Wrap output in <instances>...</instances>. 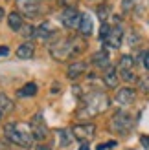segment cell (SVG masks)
Instances as JSON below:
<instances>
[{"label":"cell","mask_w":149,"mask_h":150,"mask_svg":"<svg viewBox=\"0 0 149 150\" xmlns=\"http://www.w3.org/2000/svg\"><path fill=\"white\" fill-rule=\"evenodd\" d=\"M85 50V42L79 37H70V39H59L50 46V53L57 61H68V59L79 55Z\"/></svg>","instance_id":"1"},{"label":"cell","mask_w":149,"mask_h":150,"mask_svg":"<svg viewBox=\"0 0 149 150\" xmlns=\"http://www.w3.org/2000/svg\"><path fill=\"white\" fill-rule=\"evenodd\" d=\"M109 97L103 93V92H92L85 97V104L83 108L79 110V115L81 117H92V115H98L101 114L103 110H107L109 106Z\"/></svg>","instance_id":"2"},{"label":"cell","mask_w":149,"mask_h":150,"mask_svg":"<svg viewBox=\"0 0 149 150\" xmlns=\"http://www.w3.org/2000/svg\"><path fill=\"white\" fill-rule=\"evenodd\" d=\"M4 136L9 139L11 143L19 145V146H24V148H28L29 145L33 143V136H29V134H28L24 128H22V126L15 125V123L6 125V128H4Z\"/></svg>","instance_id":"3"},{"label":"cell","mask_w":149,"mask_h":150,"mask_svg":"<svg viewBox=\"0 0 149 150\" xmlns=\"http://www.w3.org/2000/svg\"><path fill=\"white\" fill-rule=\"evenodd\" d=\"M131 125H133V119H131L129 114H125V112H118V114L112 117V128L116 132H120V134L129 132Z\"/></svg>","instance_id":"4"},{"label":"cell","mask_w":149,"mask_h":150,"mask_svg":"<svg viewBox=\"0 0 149 150\" xmlns=\"http://www.w3.org/2000/svg\"><path fill=\"white\" fill-rule=\"evenodd\" d=\"M61 22L66 28H79L81 15L77 13L76 7H64V11L61 13Z\"/></svg>","instance_id":"5"},{"label":"cell","mask_w":149,"mask_h":150,"mask_svg":"<svg viewBox=\"0 0 149 150\" xmlns=\"http://www.w3.org/2000/svg\"><path fill=\"white\" fill-rule=\"evenodd\" d=\"M17 4L20 13L26 15V17H37L41 13V4L37 0H17Z\"/></svg>","instance_id":"6"},{"label":"cell","mask_w":149,"mask_h":150,"mask_svg":"<svg viewBox=\"0 0 149 150\" xmlns=\"http://www.w3.org/2000/svg\"><path fill=\"white\" fill-rule=\"evenodd\" d=\"M72 134H74L77 139H81V141L92 139L94 134H96V126L90 125V123H87V125H76V126L72 128Z\"/></svg>","instance_id":"7"},{"label":"cell","mask_w":149,"mask_h":150,"mask_svg":"<svg viewBox=\"0 0 149 150\" xmlns=\"http://www.w3.org/2000/svg\"><path fill=\"white\" fill-rule=\"evenodd\" d=\"M122 39H123V31H122L120 26H116V28H110V31H109V35L105 37L103 42H105L109 48H120Z\"/></svg>","instance_id":"8"},{"label":"cell","mask_w":149,"mask_h":150,"mask_svg":"<svg viewBox=\"0 0 149 150\" xmlns=\"http://www.w3.org/2000/svg\"><path fill=\"white\" fill-rule=\"evenodd\" d=\"M135 90L133 88H122V90H118V93H116V101L120 103V104H131L133 101H135Z\"/></svg>","instance_id":"9"},{"label":"cell","mask_w":149,"mask_h":150,"mask_svg":"<svg viewBox=\"0 0 149 150\" xmlns=\"http://www.w3.org/2000/svg\"><path fill=\"white\" fill-rule=\"evenodd\" d=\"M92 29H94V24H92L90 15L83 13V15H81V22H79V33L83 35V37H88V35L92 33Z\"/></svg>","instance_id":"10"},{"label":"cell","mask_w":149,"mask_h":150,"mask_svg":"<svg viewBox=\"0 0 149 150\" xmlns=\"http://www.w3.org/2000/svg\"><path fill=\"white\" fill-rule=\"evenodd\" d=\"M54 33H55V29L52 28L50 22H42L39 28H35V37H39V39H42V40L50 39V37L54 35Z\"/></svg>","instance_id":"11"},{"label":"cell","mask_w":149,"mask_h":150,"mask_svg":"<svg viewBox=\"0 0 149 150\" xmlns=\"http://www.w3.org/2000/svg\"><path fill=\"white\" fill-rule=\"evenodd\" d=\"M109 62H110V59H109V53H107L105 50L96 51V53L92 55V64L98 66V68H107Z\"/></svg>","instance_id":"12"},{"label":"cell","mask_w":149,"mask_h":150,"mask_svg":"<svg viewBox=\"0 0 149 150\" xmlns=\"http://www.w3.org/2000/svg\"><path fill=\"white\" fill-rule=\"evenodd\" d=\"M32 130H33V137H35V139H39V141H42L44 137L48 136V132H46V126L42 125L41 117H37V121L33 119V123H32Z\"/></svg>","instance_id":"13"},{"label":"cell","mask_w":149,"mask_h":150,"mask_svg":"<svg viewBox=\"0 0 149 150\" xmlns=\"http://www.w3.org/2000/svg\"><path fill=\"white\" fill-rule=\"evenodd\" d=\"M85 70H87V62H72L70 66H68V77L70 79H77L79 75H83L85 73Z\"/></svg>","instance_id":"14"},{"label":"cell","mask_w":149,"mask_h":150,"mask_svg":"<svg viewBox=\"0 0 149 150\" xmlns=\"http://www.w3.org/2000/svg\"><path fill=\"white\" fill-rule=\"evenodd\" d=\"M33 53H35V46H33V44H29V42L20 44L19 50H17L19 59H32V57H33Z\"/></svg>","instance_id":"15"},{"label":"cell","mask_w":149,"mask_h":150,"mask_svg":"<svg viewBox=\"0 0 149 150\" xmlns=\"http://www.w3.org/2000/svg\"><path fill=\"white\" fill-rule=\"evenodd\" d=\"M13 108H15L13 101L6 93H0V112L2 114H9V112H13Z\"/></svg>","instance_id":"16"},{"label":"cell","mask_w":149,"mask_h":150,"mask_svg":"<svg viewBox=\"0 0 149 150\" xmlns=\"http://www.w3.org/2000/svg\"><path fill=\"white\" fill-rule=\"evenodd\" d=\"M7 24H9V28H11V29L19 31L24 22H22V17H20L19 13H15V11H13V13H9V17H7Z\"/></svg>","instance_id":"17"},{"label":"cell","mask_w":149,"mask_h":150,"mask_svg":"<svg viewBox=\"0 0 149 150\" xmlns=\"http://www.w3.org/2000/svg\"><path fill=\"white\" fill-rule=\"evenodd\" d=\"M37 93V84L35 82H28L19 90V97H33Z\"/></svg>","instance_id":"18"},{"label":"cell","mask_w":149,"mask_h":150,"mask_svg":"<svg viewBox=\"0 0 149 150\" xmlns=\"http://www.w3.org/2000/svg\"><path fill=\"white\" fill-rule=\"evenodd\" d=\"M105 84L109 88H116V84H118V73H116L114 68L107 70V73H105Z\"/></svg>","instance_id":"19"},{"label":"cell","mask_w":149,"mask_h":150,"mask_svg":"<svg viewBox=\"0 0 149 150\" xmlns=\"http://www.w3.org/2000/svg\"><path fill=\"white\" fill-rule=\"evenodd\" d=\"M122 70H133V59L129 55H123L120 59V71Z\"/></svg>","instance_id":"20"},{"label":"cell","mask_w":149,"mask_h":150,"mask_svg":"<svg viewBox=\"0 0 149 150\" xmlns=\"http://www.w3.org/2000/svg\"><path fill=\"white\" fill-rule=\"evenodd\" d=\"M22 37H26V39H29V37H35V28L33 26H24L22 24V28L19 29Z\"/></svg>","instance_id":"21"},{"label":"cell","mask_w":149,"mask_h":150,"mask_svg":"<svg viewBox=\"0 0 149 150\" xmlns=\"http://www.w3.org/2000/svg\"><path fill=\"white\" fill-rule=\"evenodd\" d=\"M138 86H140V90H142L144 93H149V77H142L138 81Z\"/></svg>","instance_id":"22"},{"label":"cell","mask_w":149,"mask_h":150,"mask_svg":"<svg viewBox=\"0 0 149 150\" xmlns=\"http://www.w3.org/2000/svg\"><path fill=\"white\" fill-rule=\"evenodd\" d=\"M120 75H122V79H123V81H127V82L135 81V73H133V70H122Z\"/></svg>","instance_id":"23"},{"label":"cell","mask_w":149,"mask_h":150,"mask_svg":"<svg viewBox=\"0 0 149 150\" xmlns=\"http://www.w3.org/2000/svg\"><path fill=\"white\" fill-rule=\"evenodd\" d=\"M59 134V145H68L70 143V137H68V134H66V132H57Z\"/></svg>","instance_id":"24"},{"label":"cell","mask_w":149,"mask_h":150,"mask_svg":"<svg viewBox=\"0 0 149 150\" xmlns=\"http://www.w3.org/2000/svg\"><path fill=\"white\" fill-rule=\"evenodd\" d=\"M109 31H110V26H107V24H103V26H101V33H100V37H101V40H105V37L109 35Z\"/></svg>","instance_id":"25"},{"label":"cell","mask_w":149,"mask_h":150,"mask_svg":"<svg viewBox=\"0 0 149 150\" xmlns=\"http://www.w3.org/2000/svg\"><path fill=\"white\" fill-rule=\"evenodd\" d=\"M112 146H116V143H114V141H109V143L98 145V150H105V148H112Z\"/></svg>","instance_id":"26"},{"label":"cell","mask_w":149,"mask_h":150,"mask_svg":"<svg viewBox=\"0 0 149 150\" xmlns=\"http://www.w3.org/2000/svg\"><path fill=\"white\" fill-rule=\"evenodd\" d=\"M140 143L144 145L145 150H149V136H142V137H140Z\"/></svg>","instance_id":"27"},{"label":"cell","mask_w":149,"mask_h":150,"mask_svg":"<svg viewBox=\"0 0 149 150\" xmlns=\"http://www.w3.org/2000/svg\"><path fill=\"white\" fill-rule=\"evenodd\" d=\"M7 53H9V48H7V46H0V57L7 55Z\"/></svg>","instance_id":"28"},{"label":"cell","mask_w":149,"mask_h":150,"mask_svg":"<svg viewBox=\"0 0 149 150\" xmlns=\"http://www.w3.org/2000/svg\"><path fill=\"white\" fill-rule=\"evenodd\" d=\"M61 2H63V4H66V7H72V4L76 2V0H61Z\"/></svg>","instance_id":"29"},{"label":"cell","mask_w":149,"mask_h":150,"mask_svg":"<svg viewBox=\"0 0 149 150\" xmlns=\"http://www.w3.org/2000/svg\"><path fill=\"white\" fill-rule=\"evenodd\" d=\"M144 64H145V68L149 70V53H145V57H144Z\"/></svg>","instance_id":"30"},{"label":"cell","mask_w":149,"mask_h":150,"mask_svg":"<svg viewBox=\"0 0 149 150\" xmlns=\"http://www.w3.org/2000/svg\"><path fill=\"white\" fill-rule=\"evenodd\" d=\"M79 150H90V148H88V145H87V143H83V145L79 146Z\"/></svg>","instance_id":"31"},{"label":"cell","mask_w":149,"mask_h":150,"mask_svg":"<svg viewBox=\"0 0 149 150\" xmlns=\"http://www.w3.org/2000/svg\"><path fill=\"white\" fill-rule=\"evenodd\" d=\"M0 18H4V9L0 7Z\"/></svg>","instance_id":"32"},{"label":"cell","mask_w":149,"mask_h":150,"mask_svg":"<svg viewBox=\"0 0 149 150\" xmlns=\"http://www.w3.org/2000/svg\"><path fill=\"white\" fill-rule=\"evenodd\" d=\"M37 150H50V148H48V146H39Z\"/></svg>","instance_id":"33"},{"label":"cell","mask_w":149,"mask_h":150,"mask_svg":"<svg viewBox=\"0 0 149 150\" xmlns=\"http://www.w3.org/2000/svg\"><path fill=\"white\" fill-rule=\"evenodd\" d=\"M0 121H2V112H0Z\"/></svg>","instance_id":"34"},{"label":"cell","mask_w":149,"mask_h":150,"mask_svg":"<svg viewBox=\"0 0 149 150\" xmlns=\"http://www.w3.org/2000/svg\"><path fill=\"white\" fill-rule=\"evenodd\" d=\"M0 150H6V148H4V146H0Z\"/></svg>","instance_id":"35"}]
</instances>
